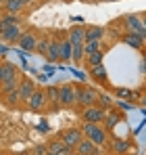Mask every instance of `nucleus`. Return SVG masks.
Returning a JSON list of instances; mask_svg holds the SVG:
<instances>
[{
	"instance_id": "f257e3e1",
	"label": "nucleus",
	"mask_w": 146,
	"mask_h": 155,
	"mask_svg": "<svg viewBox=\"0 0 146 155\" xmlns=\"http://www.w3.org/2000/svg\"><path fill=\"white\" fill-rule=\"evenodd\" d=\"M81 132H84V138L92 140L96 147H102L109 143V130L102 124H84L81 122Z\"/></svg>"
},
{
	"instance_id": "f03ea898",
	"label": "nucleus",
	"mask_w": 146,
	"mask_h": 155,
	"mask_svg": "<svg viewBox=\"0 0 146 155\" xmlns=\"http://www.w3.org/2000/svg\"><path fill=\"white\" fill-rule=\"evenodd\" d=\"M98 94L96 88H90V86H75V97H77V105L79 107H94L98 105Z\"/></svg>"
},
{
	"instance_id": "7ed1b4c3",
	"label": "nucleus",
	"mask_w": 146,
	"mask_h": 155,
	"mask_svg": "<svg viewBox=\"0 0 146 155\" xmlns=\"http://www.w3.org/2000/svg\"><path fill=\"white\" fill-rule=\"evenodd\" d=\"M79 117H81L84 124H104L106 109H102V107H98V105H94V107H86V109H81Z\"/></svg>"
},
{
	"instance_id": "20e7f679",
	"label": "nucleus",
	"mask_w": 146,
	"mask_h": 155,
	"mask_svg": "<svg viewBox=\"0 0 146 155\" xmlns=\"http://www.w3.org/2000/svg\"><path fill=\"white\" fill-rule=\"evenodd\" d=\"M59 138H61L69 149H75V147L84 140V132H81V128H67V130H63V132L59 134Z\"/></svg>"
},
{
	"instance_id": "39448f33",
	"label": "nucleus",
	"mask_w": 146,
	"mask_h": 155,
	"mask_svg": "<svg viewBox=\"0 0 146 155\" xmlns=\"http://www.w3.org/2000/svg\"><path fill=\"white\" fill-rule=\"evenodd\" d=\"M123 29L125 31H132V34H140V36H144V27H142V15H127V17H123Z\"/></svg>"
},
{
	"instance_id": "423d86ee",
	"label": "nucleus",
	"mask_w": 146,
	"mask_h": 155,
	"mask_svg": "<svg viewBox=\"0 0 146 155\" xmlns=\"http://www.w3.org/2000/svg\"><path fill=\"white\" fill-rule=\"evenodd\" d=\"M59 90H61V105L63 107H75L77 105L75 86L73 84H63V86H59Z\"/></svg>"
},
{
	"instance_id": "0eeeda50",
	"label": "nucleus",
	"mask_w": 146,
	"mask_h": 155,
	"mask_svg": "<svg viewBox=\"0 0 146 155\" xmlns=\"http://www.w3.org/2000/svg\"><path fill=\"white\" fill-rule=\"evenodd\" d=\"M27 105H29V109H31V111H42V109L48 105L46 90H36V92L31 94V99L27 101Z\"/></svg>"
},
{
	"instance_id": "6e6552de",
	"label": "nucleus",
	"mask_w": 146,
	"mask_h": 155,
	"mask_svg": "<svg viewBox=\"0 0 146 155\" xmlns=\"http://www.w3.org/2000/svg\"><path fill=\"white\" fill-rule=\"evenodd\" d=\"M38 36H36V31H23V36L19 38V48H23V51L31 52L38 48Z\"/></svg>"
},
{
	"instance_id": "1a4fd4ad",
	"label": "nucleus",
	"mask_w": 146,
	"mask_h": 155,
	"mask_svg": "<svg viewBox=\"0 0 146 155\" xmlns=\"http://www.w3.org/2000/svg\"><path fill=\"white\" fill-rule=\"evenodd\" d=\"M23 36V29H21V23H17V25H11L6 27L4 31H0V38L4 40V42H19V38Z\"/></svg>"
},
{
	"instance_id": "9d476101",
	"label": "nucleus",
	"mask_w": 146,
	"mask_h": 155,
	"mask_svg": "<svg viewBox=\"0 0 146 155\" xmlns=\"http://www.w3.org/2000/svg\"><path fill=\"white\" fill-rule=\"evenodd\" d=\"M38 88H36V84L29 80V78H23L21 82H19V97H21V101L27 103L29 99H31V94L36 92Z\"/></svg>"
},
{
	"instance_id": "9b49d317",
	"label": "nucleus",
	"mask_w": 146,
	"mask_h": 155,
	"mask_svg": "<svg viewBox=\"0 0 146 155\" xmlns=\"http://www.w3.org/2000/svg\"><path fill=\"white\" fill-rule=\"evenodd\" d=\"M109 147L115 155H125L132 149V143L127 138H113V140H109Z\"/></svg>"
},
{
	"instance_id": "f8f14e48",
	"label": "nucleus",
	"mask_w": 146,
	"mask_h": 155,
	"mask_svg": "<svg viewBox=\"0 0 146 155\" xmlns=\"http://www.w3.org/2000/svg\"><path fill=\"white\" fill-rule=\"evenodd\" d=\"M106 36V29L100 25H88L86 27V42H102Z\"/></svg>"
},
{
	"instance_id": "ddd939ff",
	"label": "nucleus",
	"mask_w": 146,
	"mask_h": 155,
	"mask_svg": "<svg viewBox=\"0 0 146 155\" xmlns=\"http://www.w3.org/2000/svg\"><path fill=\"white\" fill-rule=\"evenodd\" d=\"M73 151H75V155H100L98 147L92 143V140H88V138H84Z\"/></svg>"
},
{
	"instance_id": "4468645a",
	"label": "nucleus",
	"mask_w": 146,
	"mask_h": 155,
	"mask_svg": "<svg viewBox=\"0 0 146 155\" xmlns=\"http://www.w3.org/2000/svg\"><path fill=\"white\" fill-rule=\"evenodd\" d=\"M67 38L71 44H84L86 42V27L84 25H73L69 31H67Z\"/></svg>"
},
{
	"instance_id": "2eb2a0df",
	"label": "nucleus",
	"mask_w": 146,
	"mask_h": 155,
	"mask_svg": "<svg viewBox=\"0 0 146 155\" xmlns=\"http://www.w3.org/2000/svg\"><path fill=\"white\" fill-rule=\"evenodd\" d=\"M17 80V67L13 63H0V84Z\"/></svg>"
},
{
	"instance_id": "dca6fc26",
	"label": "nucleus",
	"mask_w": 146,
	"mask_h": 155,
	"mask_svg": "<svg viewBox=\"0 0 146 155\" xmlns=\"http://www.w3.org/2000/svg\"><path fill=\"white\" fill-rule=\"evenodd\" d=\"M48 151L52 155H75V151L73 149H69L61 138H56V140H52V143H48Z\"/></svg>"
},
{
	"instance_id": "f3484780",
	"label": "nucleus",
	"mask_w": 146,
	"mask_h": 155,
	"mask_svg": "<svg viewBox=\"0 0 146 155\" xmlns=\"http://www.w3.org/2000/svg\"><path fill=\"white\" fill-rule=\"evenodd\" d=\"M144 40H146L144 36H140V34H132V31H125V36H123V42L129 44L132 48H138V51L144 46Z\"/></svg>"
},
{
	"instance_id": "a211bd4d",
	"label": "nucleus",
	"mask_w": 146,
	"mask_h": 155,
	"mask_svg": "<svg viewBox=\"0 0 146 155\" xmlns=\"http://www.w3.org/2000/svg\"><path fill=\"white\" fill-rule=\"evenodd\" d=\"M119 120H121V113L115 111V109H109V111H106V117H104V128L113 130L117 124H119Z\"/></svg>"
},
{
	"instance_id": "6ab92c4d",
	"label": "nucleus",
	"mask_w": 146,
	"mask_h": 155,
	"mask_svg": "<svg viewBox=\"0 0 146 155\" xmlns=\"http://www.w3.org/2000/svg\"><path fill=\"white\" fill-rule=\"evenodd\" d=\"M90 76H92V80H96L98 84H104L109 74H106V67L104 65H98V67H90Z\"/></svg>"
},
{
	"instance_id": "aec40b11",
	"label": "nucleus",
	"mask_w": 146,
	"mask_h": 155,
	"mask_svg": "<svg viewBox=\"0 0 146 155\" xmlns=\"http://www.w3.org/2000/svg\"><path fill=\"white\" fill-rule=\"evenodd\" d=\"M61 61H73V46L69 38L61 40Z\"/></svg>"
},
{
	"instance_id": "412c9836",
	"label": "nucleus",
	"mask_w": 146,
	"mask_h": 155,
	"mask_svg": "<svg viewBox=\"0 0 146 155\" xmlns=\"http://www.w3.org/2000/svg\"><path fill=\"white\" fill-rule=\"evenodd\" d=\"M46 59L48 61H61V40H52V44H50L48 48V54H46Z\"/></svg>"
},
{
	"instance_id": "4be33fe9",
	"label": "nucleus",
	"mask_w": 146,
	"mask_h": 155,
	"mask_svg": "<svg viewBox=\"0 0 146 155\" xmlns=\"http://www.w3.org/2000/svg\"><path fill=\"white\" fill-rule=\"evenodd\" d=\"M17 23H21L19 21V15H4V17H0V31H4L6 27H11V25H17Z\"/></svg>"
},
{
	"instance_id": "5701e85b",
	"label": "nucleus",
	"mask_w": 146,
	"mask_h": 155,
	"mask_svg": "<svg viewBox=\"0 0 146 155\" xmlns=\"http://www.w3.org/2000/svg\"><path fill=\"white\" fill-rule=\"evenodd\" d=\"M23 8H25V4L21 0H11L8 4H4V11H6L8 15H19Z\"/></svg>"
},
{
	"instance_id": "b1692460",
	"label": "nucleus",
	"mask_w": 146,
	"mask_h": 155,
	"mask_svg": "<svg viewBox=\"0 0 146 155\" xmlns=\"http://www.w3.org/2000/svg\"><path fill=\"white\" fill-rule=\"evenodd\" d=\"M86 61H88V65L90 67H98V65H104L102 61H104V52H92V54H86Z\"/></svg>"
},
{
	"instance_id": "393cba45",
	"label": "nucleus",
	"mask_w": 146,
	"mask_h": 155,
	"mask_svg": "<svg viewBox=\"0 0 146 155\" xmlns=\"http://www.w3.org/2000/svg\"><path fill=\"white\" fill-rule=\"evenodd\" d=\"M46 97H48V101L52 105H61V90H59V86L46 88Z\"/></svg>"
},
{
	"instance_id": "a878e982",
	"label": "nucleus",
	"mask_w": 146,
	"mask_h": 155,
	"mask_svg": "<svg viewBox=\"0 0 146 155\" xmlns=\"http://www.w3.org/2000/svg\"><path fill=\"white\" fill-rule=\"evenodd\" d=\"M50 44H52V40H50L48 36H42V38L38 40V48H36V51L40 52V54H48Z\"/></svg>"
},
{
	"instance_id": "bb28decb",
	"label": "nucleus",
	"mask_w": 146,
	"mask_h": 155,
	"mask_svg": "<svg viewBox=\"0 0 146 155\" xmlns=\"http://www.w3.org/2000/svg\"><path fill=\"white\" fill-rule=\"evenodd\" d=\"M102 48V42H84V52L86 54H92V52H100Z\"/></svg>"
},
{
	"instance_id": "cd10ccee",
	"label": "nucleus",
	"mask_w": 146,
	"mask_h": 155,
	"mask_svg": "<svg viewBox=\"0 0 146 155\" xmlns=\"http://www.w3.org/2000/svg\"><path fill=\"white\" fill-rule=\"evenodd\" d=\"M71 46H73V61H75V63H81L84 57H86V52H84V44H71Z\"/></svg>"
},
{
	"instance_id": "c85d7f7f",
	"label": "nucleus",
	"mask_w": 146,
	"mask_h": 155,
	"mask_svg": "<svg viewBox=\"0 0 146 155\" xmlns=\"http://www.w3.org/2000/svg\"><path fill=\"white\" fill-rule=\"evenodd\" d=\"M111 105H113V99H111L106 92H100V94H98V107H102V109H106V111H109V109H111Z\"/></svg>"
},
{
	"instance_id": "c756f323",
	"label": "nucleus",
	"mask_w": 146,
	"mask_h": 155,
	"mask_svg": "<svg viewBox=\"0 0 146 155\" xmlns=\"http://www.w3.org/2000/svg\"><path fill=\"white\" fill-rule=\"evenodd\" d=\"M4 99H6V103L11 105V107H15V105L21 101V97H19V88H17V90H13V92H6V94H4Z\"/></svg>"
},
{
	"instance_id": "7c9ffc66",
	"label": "nucleus",
	"mask_w": 146,
	"mask_h": 155,
	"mask_svg": "<svg viewBox=\"0 0 146 155\" xmlns=\"http://www.w3.org/2000/svg\"><path fill=\"white\" fill-rule=\"evenodd\" d=\"M46 153H48V145H36L31 151V155H46Z\"/></svg>"
},
{
	"instance_id": "2f4dec72",
	"label": "nucleus",
	"mask_w": 146,
	"mask_h": 155,
	"mask_svg": "<svg viewBox=\"0 0 146 155\" xmlns=\"http://www.w3.org/2000/svg\"><path fill=\"white\" fill-rule=\"evenodd\" d=\"M117 97H123V99H129V97H134V94H132V90H127V88H121V90H117Z\"/></svg>"
},
{
	"instance_id": "473e14b6",
	"label": "nucleus",
	"mask_w": 146,
	"mask_h": 155,
	"mask_svg": "<svg viewBox=\"0 0 146 155\" xmlns=\"http://www.w3.org/2000/svg\"><path fill=\"white\" fill-rule=\"evenodd\" d=\"M142 27H144V34H146V15H142Z\"/></svg>"
},
{
	"instance_id": "72a5a7b5",
	"label": "nucleus",
	"mask_w": 146,
	"mask_h": 155,
	"mask_svg": "<svg viewBox=\"0 0 146 155\" xmlns=\"http://www.w3.org/2000/svg\"><path fill=\"white\" fill-rule=\"evenodd\" d=\"M142 74H146V57H144V61H142Z\"/></svg>"
},
{
	"instance_id": "f704fd0d",
	"label": "nucleus",
	"mask_w": 146,
	"mask_h": 155,
	"mask_svg": "<svg viewBox=\"0 0 146 155\" xmlns=\"http://www.w3.org/2000/svg\"><path fill=\"white\" fill-rule=\"evenodd\" d=\"M21 2H23L25 6H29V4H31V2H33V0H21Z\"/></svg>"
},
{
	"instance_id": "c9c22d12",
	"label": "nucleus",
	"mask_w": 146,
	"mask_h": 155,
	"mask_svg": "<svg viewBox=\"0 0 146 155\" xmlns=\"http://www.w3.org/2000/svg\"><path fill=\"white\" fill-rule=\"evenodd\" d=\"M0 2H2V6H4V4H8V2H11V0H0Z\"/></svg>"
},
{
	"instance_id": "e433bc0d",
	"label": "nucleus",
	"mask_w": 146,
	"mask_h": 155,
	"mask_svg": "<svg viewBox=\"0 0 146 155\" xmlns=\"http://www.w3.org/2000/svg\"><path fill=\"white\" fill-rule=\"evenodd\" d=\"M106 2H115V0H106Z\"/></svg>"
},
{
	"instance_id": "4c0bfd02",
	"label": "nucleus",
	"mask_w": 146,
	"mask_h": 155,
	"mask_svg": "<svg viewBox=\"0 0 146 155\" xmlns=\"http://www.w3.org/2000/svg\"><path fill=\"white\" fill-rule=\"evenodd\" d=\"M46 155H52V153H50V151H48V153H46Z\"/></svg>"
},
{
	"instance_id": "58836bf2",
	"label": "nucleus",
	"mask_w": 146,
	"mask_h": 155,
	"mask_svg": "<svg viewBox=\"0 0 146 155\" xmlns=\"http://www.w3.org/2000/svg\"><path fill=\"white\" fill-rule=\"evenodd\" d=\"M144 97H146V90H144Z\"/></svg>"
}]
</instances>
